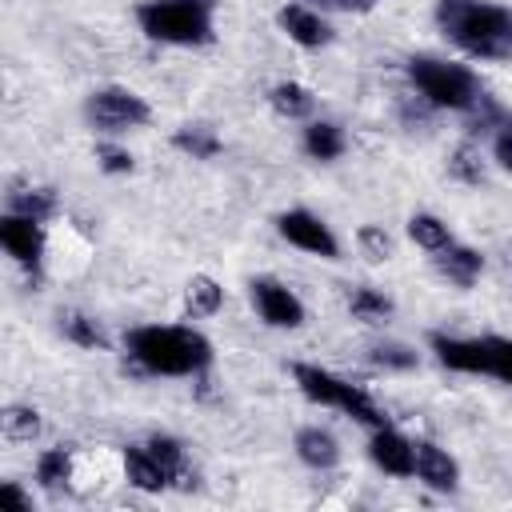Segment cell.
I'll list each match as a JSON object with an SVG mask.
<instances>
[{
    "mask_svg": "<svg viewBox=\"0 0 512 512\" xmlns=\"http://www.w3.org/2000/svg\"><path fill=\"white\" fill-rule=\"evenodd\" d=\"M440 32L468 56L508 60L512 56V12L484 0H440L436 4Z\"/></svg>",
    "mask_w": 512,
    "mask_h": 512,
    "instance_id": "6da1fadb",
    "label": "cell"
},
{
    "mask_svg": "<svg viewBox=\"0 0 512 512\" xmlns=\"http://www.w3.org/2000/svg\"><path fill=\"white\" fill-rule=\"evenodd\" d=\"M128 356L152 376H196L212 360V344L192 328H136L128 332Z\"/></svg>",
    "mask_w": 512,
    "mask_h": 512,
    "instance_id": "7a4b0ae2",
    "label": "cell"
},
{
    "mask_svg": "<svg viewBox=\"0 0 512 512\" xmlns=\"http://www.w3.org/2000/svg\"><path fill=\"white\" fill-rule=\"evenodd\" d=\"M140 32L160 44H208L212 40V4L208 0H144L136 8Z\"/></svg>",
    "mask_w": 512,
    "mask_h": 512,
    "instance_id": "3957f363",
    "label": "cell"
},
{
    "mask_svg": "<svg viewBox=\"0 0 512 512\" xmlns=\"http://www.w3.org/2000/svg\"><path fill=\"white\" fill-rule=\"evenodd\" d=\"M408 76L416 84V92L432 104V108H452V112H472L484 100L480 80L472 76V68L464 64H448L436 56H412L408 60Z\"/></svg>",
    "mask_w": 512,
    "mask_h": 512,
    "instance_id": "277c9868",
    "label": "cell"
},
{
    "mask_svg": "<svg viewBox=\"0 0 512 512\" xmlns=\"http://www.w3.org/2000/svg\"><path fill=\"white\" fill-rule=\"evenodd\" d=\"M292 376H296V384H300V392L308 400L328 404V408H340V412H348L352 420H360L368 428H380L384 424L380 408L372 404V396L364 388H356V384H348V380H340V376H332V372H324L316 364H292Z\"/></svg>",
    "mask_w": 512,
    "mask_h": 512,
    "instance_id": "5b68a950",
    "label": "cell"
},
{
    "mask_svg": "<svg viewBox=\"0 0 512 512\" xmlns=\"http://www.w3.org/2000/svg\"><path fill=\"white\" fill-rule=\"evenodd\" d=\"M84 116L92 128H104V132H124V128H136L148 120V104L144 96H136L132 88H96L84 104Z\"/></svg>",
    "mask_w": 512,
    "mask_h": 512,
    "instance_id": "8992f818",
    "label": "cell"
},
{
    "mask_svg": "<svg viewBox=\"0 0 512 512\" xmlns=\"http://www.w3.org/2000/svg\"><path fill=\"white\" fill-rule=\"evenodd\" d=\"M276 228H280V236H284L288 244H296L300 252H312V256H320V260H336V256H340V244H336L332 228H328L320 216H312L308 208L280 212V216H276Z\"/></svg>",
    "mask_w": 512,
    "mask_h": 512,
    "instance_id": "52a82bcc",
    "label": "cell"
},
{
    "mask_svg": "<svg viewBox=\"0 0 512 512\" xmlns=\"http://www.w3.org/2000/svg\"><path fill=\"white\" fill-rule=\"evenodd\" d=\"M248 288H252V304H256V312H260L264 324H272V328H300V324H304V304H300V296H296L292 288H284L280 280L256 276Z\"/></svg>",
    "mask_w": 512,
    "mask_h": 512,
    "instance_id": "ba28073f",
    "label": "cell"
},
{
    "mask_svg": "<svg viewBox=\"0 0 512 512\" xmlns=\"http://www.w3.org/2000/svg\"><path fill=\"white\" fill-rule=\"evenodd\" d=\"M0 244L8 248V256H12L16 264H24V268L36 272V264H40V256H44V228H40V220H32V216L8 212V216L0 220Z\"/></svg>",
    "mask_w": 512,
    "mask_h": 512,
    "instance_id": "9c48e42d",
    "label": "cell"
},
{
    "mask_svg": "<svg viewBox=\"0 0 512 512\" xmlns=\"http://www.w3.org/2000/svg\"><path fill=\"white\" fill-rule=\"evenodd\" d=\"M368 456H372V464H376L380 472H388V476H412V472H416V444L404 440V436H400L396 428H388V424H380V428L372 432Z\"/></svg>",
    "mask_w": 512,
    "mask_h": 512,
    "instance_id": "30bf717a",
    "label": "cell"
},
{
    "mask_svg": "<svg viewBox=\"0 0 512 512\" xmlns=\"http://www.w3.org/2000/svg\"><path fill=\"white\" fill-rule=\"evenodd\" d=\"M276 24H280V28L288 32V40L300 44V48H324V44L332 40L328 20H324L316 8H308V4H284V8L276 12Z\"/></svg>",
    "mask_w": 512,
    "mask_h": 512,
    "instance_id": "8fae6325",
    "label": "cell"
},
{
    "mask_svg": "<svg viewBox=\"0 0 512 512\" xmlns=\"http://www.w3.org/2000/svg\"><path fill=\"white\" fill-rule=\"evenodd\" d=\"M416 476H420L428 488H436V492H456V484H460V464H456L444 448H436L432 440H416Z\"/></svg>",
    "mask_w": 512,
    "mask_h": 512,
    "instance_id": "7c38bea8",
    "label": "cell"
},
{
    "mask_svg": "<svg viewBox=\"0 0 512 512\" xmlns=\"http://www.w3.org/2000/svg\"><path fill=\"white\" fill-rule=\"evenodd\" d=\"M296 456H300L308 468L328 472V468L340 464V444H336V436L324 432V428H300V432H296Z\"/></svg>",
    "mask_w": 512,
    "mask_h": 512,
    "instance_id": "4fadbf2b",
    "label": "cell"
},
{
    "mask_svg": "<svg viewBox=\"0 0 512 512\" xmlns=\"http://www.w3.org/2000/svg\"><path fill=\"white\" fill-rule=\"evenodd\" d=\"M124 476H128V484L140 488V492H160V488L172 484V476L160 468V460H156L144 444H140V448H124Z\"/></svg>",
    "mask_w": 512,
    "mask_h": 512,
    "instance_id": "5bb4252c",
    "label": "cell"
},
{
    "mask_svg": "<svg viewBox=\"0 0 512 512\" xmlns=\"http://www.w3.org/2000/svg\"><path fill=\"white\" fill-rule=\"evenodd\" d=\"M436 268L440 276H448L452 284H472L480 272H484V256L476 248H464V244H444L436 252Z\"/></svg>",
    "mask_w": 512,
    "mask_h": 512,
    "instance_id": "9a60e30c",
    "label": "cell"
},
{
    "mask_svg": "<svg viewBox=\"0 0 512 512\" xmlns=\"http://www.w3.org/2000/svg\"><path fill=\"white\" fill-rule=\"evenodd\" d=\"M268 100H272V108H276L280 116H288V120H304V116L316 108V96H312L304 84H296V80H280V84L268 92Z\"/></svg>",
    "mask_w": 512,
    "mask_h": 512,
    "instance_id": "2e32d148",
    "label": "cell"
},
{
    "mask_svg": "<svg viewBox=\"0 0 512 512\" xmlns=\"http://www.w3.org/2000/svg\"><path fill=\"white\" fill-rule=\"evenodd\" d=\"M36 480H40L48 492L68 488V480H72V452H68L64 444L40 452V460H36Z\"/></svg>",
    "mask_w": 512,
    "mask_h": 512,
    "instance_id": "e0dca14e",
    "label": "cell"
},
{
    "mask_svg": "<svg viewBox=\"0 0 512 512\" xmlns=\"http://www.w3.org/2000/svg\"><path fill=\"white\" fill-rule=\"evenodd\" d=\"M304 148H308L312 160H336L344 152V132L328 120H316V124L304 128Z\"/></svg>",
    "mask_w": 512,
    "mask_h": 512,
    "instance_id": "ac0fdd59",
    "label": "cell"
},
{
    "mask_svg": "<svg viewBox=\"0 0 512 512\" xmlns=\"http://www.w3.org/2000/svg\"><path fill=\"white\" fill-rule=\"evenodd\" d=\"M172 144H176L180 152H188L192 160H212V156L220 152V136H216L212 128H204V124H184V128H176Z\"/></svg>",
    "mask_w": 512,
    "mask_h": 512,
    "instance_id": "d6986e66",
    "label": "cell"
},
{
    "mask_svg": "<svg viewBox=\"0 0 512 512\" xmlns=\"http://www.w3.org/2000/svg\"><path fill=\"white\" fill-rule=\"evenodd\" d=\"M184 304H188L192 316H212L224 304V288L212 276H192L188 288H184Z\"/></svg>",
    "mask_w": 512,
    "mask_h": 512,
    "instance_id": "ffe728a7",
    "label": "cell"
},
{
    "mask_svg": "<svg viewBox=\"0 0 512 512\" xmlns=\"http://www.w3.org/2000/svg\"><path fill=\"white\" fill-rule=\"evenodd\" d=\"M0 428H4V440L24 444V440H32L40 432V412L28 408V404H8L0 412Z\"/></svg>",
    "mask_w": 512,
    "mask_h": 512,
    "instance_id": "44dd1931",
    "label": "cell"
},
{
    "mask_svg": "<svg viewBox=\"0 0 512 512\" xmlns=\"http://www.w3.org/2000/svg\"><path fill=\"white\" fill-rule=\"evenodd\" d=\"M408 236H412L420 248H428V252H440L444 244H452L448 224H444L440 216H432V212H416V216L408 220Z\"/></svg>",
    "mask_w": 512,
    "mask_h": 512,
    "instance_id": "7402d4cb",
    "label": "cell"
},
{
    "mask_svg": "<svg viewBox=\"0 0 512 512\" xmlns=\"http://www.w3.org/2000/svg\"><path fill=\"white\" fill-rule=\"evenodd\" d=\"M348 312L356 316V320H364V324H376V320H384L388 312H392V300L380 292V288H352V296H348Z\"/></svg>",
    "mask_w": 512,
    "mask_h": 512,
    "instance_id": "603a6c76",
    "label": "cell"
},
{
    "mask_svg": "<svg viewBox=\"0 0 512 512\" xmlns=\"http://www.w3.org/2000/svg\"><path fill=\"white\" fill-rule=\"evenodd\" d=\"M368 360L384 372H408V368H416V348H408L400 340H376L368 348Z\"/></svg>",
    "mask_w": 512,
    "mask_h": 512,
    "instance_id": "cb8c5ba5",
    "label": "cell"
},
{
    "mask_svg": "<svg viewBox=\"0 0 512 512\" xmlns=\"http://www.w3.org/2000/svg\"><path fill=\"white\" fill-rule=\"evenodd\" d=\"M484 372L512 384V336H484Z\"/></svg>",
    "mask_w": 512,
    "mask_h": 512,
    "instance_id": "d4e9b609",
    "label": "cell"
},
{
    "mask_svg": "<svg viewBox=\"0 0 512 512\" xmlns=\"http://www.w3.org/2000/svg\"><path fill=\"white\" fill-rule=\"evenodd\" d=\"M60 328H64V336H68L72 344H80V348H104V344H108L104 332H100V324L88 320L84 312H64V316H60Z\"/></svg>",
    "mask_w": 512,
    "mask_h": 512,
    "instance_id": "484cf974",
    "label": "cell"
},
{
    "mask_svg": "<svg viewBox=\"0 0 512 512\" xmlns=\"http://www.w3.org/2000/svg\"><path fill=\"white\" fill-rule=\"evenodd\" d=\"M144 448L160 460V468H164L172 480H180V476H184V444H180L176 436L156 432V436H148V444H144Z\"/></svg>",
    "mask_w": 512,
    "mask_h": 512,
    "instance_id": "4316f807",
    "label": "cell"
},
{
    "mask_svg": "<svg viewBox=\"0 0 512 512\" xmlns=\"http://www.w3.org/2000/svg\"><path fill=\"white\" fill-rule=\"evenodd\" d=\"M448 172L460 180V184H480L484 180V164H480V152H476V144H456V152H452V160H448Z\"/></svg>",
    "mask_w": 512,
    "mask_h": 512,
    "instance_id": "83f0119b",
    "label": "cell"
},
{
    "mask_svg": "<svg viewBox=\"0 0 512 512\" xmlns=\"http://www.w3.org/2000/svg\"><path fill=\"white\" fill-rule=\"evenodd\" d=\"M52 208H56V196H52L48 188H24V192H16V196H12V212L32 216V220L52 216Z\"/></svg>",
    "mask_w": 512,
    "mask_h": 512,
    "instance_id": "f1b7e54d",
    "label": "cell"
},
{
    "mask_svg": "<svg viewBox=\"0 0 512 512\" xmlns=\"http://www.w3.org/2000/svg\"><path fill=\"white\" fill-rule=\"evenodd\" d=\"M356 244H360V252H364L372 264H384V260L392 256V236H388L380 224H364V228L356 232Z\"/></svg>",
    "mask_w": 512,
    "mask_h": 512,
    "instance_id": "f546056e",
    "label": "cell"
},
{
    "mask_svg": "<svg viewBox=\"0 0 512 512\" xmlns=\"http://www.w3.org/2000/svg\"><path fill=\"white\" fill-rule=\"evenodd\" d=\"M96 164L108 176H124V172H132V152H124L116 144H96Z\"/></svg>",
    "mask_w": 512,
    "mask_h": 512,
    "instance_id": "4dcf8cb0",
    "label": "cell"
},
{
    "mask_svg": "<svg viewBox=\"0 0 512 512\" xmlns=\"http://www.w3.org/2000/svg\"><path fill=\"white\" fill-rule=\"evenodd\" d=\"M492 156H496V164L504 172H512V124H500V132L492 140Z\"/></svg>",
    "mask_w": 512,
    "mask_h": 512,
    "instance_id": "1f68e13d",
    "label": "cell"
},
{
    "mask_svg": "<svg viewBox=\"0 0 512 512\" xmlns=\"http://www.w3.org/2000/svg\"><path fill=\"white\" fill-rule=\"evenodd\" d=\"M312 4H320V8H340V12H364V8H372L376 0H312Z\"/></svg>",
    "mask_w": 512,
    "mask_h": 512,
    "instance_id": "d6a6232c",
    "label": "cell"
},
{
    "mask_svg": "<svg viewBox=\"0 0 512 512\" xmlns=\"http://www.w3.org/2000/svg\"><path fill=\"white\" fill-rule=\"evenodd\" d=\"M0 500H8V504H16V508H32V500H28L12 480H4V484H0Z\"/></svg>",
    "mask_w": 512,
    "mask_h": 512,
    "instance_id": "836d02e7",
    "label": "cell"
}]
</instances>
